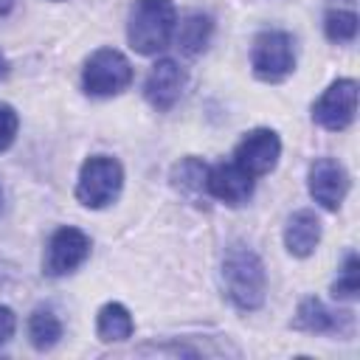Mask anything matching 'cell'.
<instances>
[{
  "label": "cell",
  "mask_w": 360,
  "mask_h": 360,
  "mask_svg": "<svg viewBox=\"0 0 360 360\" xmlns=\"http://www.w3.org/2000/svg\"><path fill=\"white\" fill-rule=\"evenodd\" d=\"M205 191L228 205H242L253 194V177L236 163H217L205 172Z\"/></svg>",
  "instance_id": "obj_11"
},
{
  "label": "cell",
  "mask_w": 360,
  "mask_h": 360,
  "mask_svg": "<svg viewBox=\"0 0 360 360\" xmlns=\"http://www.w3.org/2000/svg\"><path fill=\"white\" fill-rule=\"evenodd\" d=\"M318 242H321V219L315 217V211H309V208L295 211L287 219V225H284V245H287V250L292 256L304 259V256H309L318 248Z\"/></svg>",
  "instance_id": "obj_13"
},
{
  "label": "cell",
  "mask_w": 360,
  "mask_h": 360,
  "mask_svg": "<svg viewBox=\"0 0 360 360\" xmlns=\"http://www.w3.org/2000/svg\"><path fill=\"white\" fill-rule=\"evenodd\" d=\"M205 172H208V166H205L202 160L186 158V160H180V163L172 169V180H174V186H177L180 191H186V194H200V191H205Z\"/></svg>",
  "instance_id": "obj_17"
},
{
  "label": "cell",
  "mask_w": 360,
  "mask_h": 360,
  "mask_svg": "<svg viewBox=\"0 0 360 360\" xmlns=\"http://www.w3.org/2000/svg\"><path fill=\"white\" fill-rule=\"evenodd\" d=\"M309 194L318 205H323L326 211H338L346 191H349V172L343 169V163L332 160V158H318L309 163Z\"/></svg>",
  "instance_id": "obj_9"
},
{
  "label": "cell",
  "mask_w": 360,
  "mask_h": 360,
  "mask_svg": "<svg viewBox=\"0 0 360 360\" xmlns=\"http://www.w3.org/2000/svg\"><path fill=\"white\" fill-rule=\"evenodd\" d=\"M90 256V236L79 228H56L48 239L45 248V259H42V273L51 278H62L68 273H73L79 264H84V259Z\"/></svg>",
  "instance_id": "obj_6"
},
{
  "label": "cell",
  "mask_w": 360,
  "mask_h": 360,
  "mask_svg": "<svg viewBox=\"0 0 360 360\" xmlns=\"http://www.w3.org/2000/svg\"><path fill=\"white\" fill-rule=\"evenodd\" d=\"M132 82V65L129 59L115 48H98L82 70V87L87 96L110 98L127 90Z\"/></svg>",
  "instance_id": "obj_5"
},
{
  "label": "cell",
  "mask_w": 360,
  "mask_h": 360,
  "mask_svg": "<svg viewBox=\"0 0 360 360\" xmlns=\"http://www.w3.org/2000/svg\"><path fill=\"white\" fill-rule=\"evenodd\" d=\"M17 127H20V115L11 104H0V152H6L14 138H17Z\"/></svg>",
  "instance_id": "obj_20"
},
{
  "label": "cell",
  "mask_w": 360,
  "mask_h": 360,
  "mask_svg": "<svg viewBox=\"0 0 360 360\" xmlns=\"http://www.w3.org/2000/svg\"><path fill=\"white\" fill-rule=\"evenodd\" d=\"M186 84V73L174 59H158L143 82V96L155 110H169L180 98Z\"/></svg>",
  "instance_id": "obj_10"
},
{
  "label": "cell",
  "mask_w": 360,
  "mask_h": 360,
  "mask_svg": "<svg viewBox=\"0 0 360 360\" xmlns=\"http://www.w3.org/2000/svg\"><path fill=\"white\" fill-rule=\"evenodd\" d=\"M323 34L332 42H352L357 37V14L349 8H335L323 20Z\"/></svg>",
  "instance_id": "obj_18"
},
{
  "label": "cell",
  "mask_w": 360,
  "mask_h": 360,
  "mask_svg": "<svg viewBox=\"0 0 360 360\" xmlns=\"http://www.w3.org/2000/svg\"><path fill=\"white\" fill-rule=\"evenodd\" d=\"M222 284H225V295L236 309L245 312L259 309L264 304L267 276L256 250L245 245H231L222 259Z\"/></svg>",
  "instance_id": "obj_1"
},
{
  "label": "cell",
  "mask_w": 360,
  "mask_h": 360,
  "mask_svg": "<svg viewBox=\"0 0 360 360\" xmlns=\"http://www.w3.org/2000/svg\"><path fill=\"white\" fill-rule=\"evenodd\" d=\"M53 3H59V0H53Z\"/></svg>",
  "instance_id": "obj_25"
},
{
  "label": "cell",
  "mask_w": 360,
  "mask_h": 360,
  "mask_svg": "<svg viewBox=\"0 0 360 360\" xmlns=\"http://www.w3.org/2000/svg\"><path fill=\"white\" fill-rule=\"evenodd\" d=\"M360 290V278H357V253H349L343 262V270L338 276V281L332 284V295L335 298H357Z\"/></svg>",
  "instance_id": "obj_19"
},
{
  "label": "cell",
  "mask_w": 360,
  "mask_h": 360,
  "mask_svg": "<svg viewBox=\"0 0 360 360\" xmlns=\"http://www.w3.org/2000/svg\"><path fill=\"white\" fill-rule=\"evenodd\" d=\"M135 332V323H132V315L124 304L118 301H110L98 309V318H96V335L98 340L104 343H112V340H127L132 338Z\"/></svg>",
  "instance_id": "obj_14"
},
{
  "label": "cell",
  "mask_w": 360,
  "mask_h": 360,
  "mask_svg": "<svg viewBox=\"0 0 360 360\" xmlns=\"http://www.w3.org/2000/svg\"><path fill=\"white\" fill-rule=\"evenodd\" d=\"M211 31H214V22L208 14L202 11H191L186 14V20L180 22V31H177V45L183 53H200L208 39H211Z\"/></svg>",
  "instance_id": "obj_15"
},
{
  "label": "cell",
  "mask_w": 360,
  "mask_h": 360,
  "mask_svg": "<svg viewBox=\"0 0 360 360\" xmlns=\"http://www.w3.org/2000/svg\"><path fill=\"white\" fill-rule=\"evenodd\" d=\"M28 338H31V346L45 352V349H53L62 338V321L53 315V309L48 307H39L31 312L28 318Z\"/></svg>",
  "instance_id": "obj_16"
},
{
  "label": "cell",
  "mask_w": 360,
  "mask_h": 360,
  "mask_svg": "<svg viewBox=\"0 0 360 360\" xmlns=\"http://www.w3.org/2000/svg\"><path fill=\"white\" fill-rule=\"evenodd\" d=\"M174 25H177V8L172 0H135L127 22L129 48L135 53L152 56L172 42Z\"/></svg>",
  "instance_id": "obj_2"
},
{
  "label": "cell",
  "mask_w": 360,
  "mask_h": 360,
  "mask_svg": "<svg viewBox=\"0 0 360 360\" xmlns=\"http://www.w3.org/2000/svg\"><path fill=\"white\" fill-rule=\"evenodd\" d=\"M14 3H17V0H0V20L14 8Z\"/></svg>",
  "instance_id": "obj_22"
},
{
  "label": "cell",
  "mask_w": 360,
  "mask_h": 360,
  "mask_svg": "<svg viewBox=\"0 0 360 360\" xmlns=\"http://www.w3.org/2000/svg\"><path fill=\"white\" fill-rule=\"evenodd\" d=\"M354 112H357V82L354 79L332 82L312 104V118L323 129H332V132L346 129L354 121Z\"/></svg>",
  "instance_id": "obj_7"
},
{
  "label": "cell",
  "mask_w": 360,
  "mask_h": 360,
  "mask_svg": "<svg viewBox=\"0 0 360 360\" xmlns=\"http://www.w3.org/2000/svg\"><path fill=\"white\" fill-rule=\"evenodd\" d=\"M6 73H8V59H6L3 51H0V79H6Z\"/></svg>",
  "instance_id": "obj_23"
},
{
  "label": "cell",
  "mask_w": 360,
  "mask_h": 360,
  "mask_svg": "<svg viewBox=\"0 0 360 360\" xmlns=\"http://www.w3.org/2000/svg\"><path fill=\"white\" fill-rule=\"evenodd\" d=\"M3 208H6V191H3V186H0V214H3Z\"/></svg>",
  "instance_id": "obj_24"
},
{
  "label": "cell",
  "mask_w": 360,
  "mask_h": 360,
  "mask_svg": "<svg viewBox=\"0 0 360 360\" xmlns=\"http://www.w3.org/2000/svg\"><path fill=\"white\" fill-rule=\"evenodd\" d=\"M292 326L301 332H315V335H335V332H349L352 326V315L349 312H335L329 309L321 298L309 295L298 304Z\"/></svg>",
  "instance_id": "obj_12"
},
{
  "label": "cell",
  "mask_w": 360,
  "mask_h": 360,
  "mask_svg": "<svg viewBox=\"0 0 360 360\" xmlns=\"http://www.w3.org/2000/svg\"><path fill=\"white\" fill-rule=\"evenodd\" d=\"M250 68L262 82H284L295 70V42L287 31L270 28L256 34L250 48Z\"/></svg>",
  "instance_id": "obj_4"
},
{
  "label": "cell",
  "mask_w": 360,
  "mask_h": 360,
  "mask_svg": "<svg viewBox=\"0 0 360 360\" xmlns=\"http://www.w3.org/2000/svg\"><path fill=\"white\" fill-rule=\"evenodd\" d=\"M278 155H281V141H278V135H276L273 129L259 127V129L248 132V135L236 143V149H233V163H236L242 172H248L250 177H262V174H267V172L276 169Z\"/></svg>",
  "instance_id": "obj_8"
},
{
  "label": "cell",
  "mask_w": 360,
  "mask_h": 360,
  "mask_svg": "<svg viewBox=\"0 0 360 360\" xmlns=\"http://www.w3.org/2000/svg\"><path fill=\"white\" fill-rule=\"evenodd\" d=\"M14 329H17V318H14V312H11L8 307L0 304V343H6V340L14 335Z\"/></svg>",
  "instance_id": "obj_21"
},
{
  "label": "cell",
  "mask_w": 360,
  "mask_h": 360,
  "mask_svg": "<svg viewBox=\"0 0 360 360\" xmlns=\"http://www.w3.org/2000/svg\"><path fill=\"white\" fill-rule=\"evenodd\" d=\"M124 186V169L110 155H93L79 169L76 183V200L84 208H104L112 200H118Z\"/></svg>",
  "instance_id": "obj_3"
}]
</instances>
